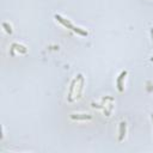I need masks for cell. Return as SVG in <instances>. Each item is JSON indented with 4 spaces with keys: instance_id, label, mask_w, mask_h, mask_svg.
Returning <instances> with one entry per match:
<instances>
[{
    "instance_id": "cell-1",
    "label": "cell",
    "mask_w": 153,
    "mask_h": 153,
    "mask_svg": "<svg viewBox=\"0 0 153 153\" xmlns=\"http://www.w3.org/2000/svg\"><path fill=\"white\" fill-rule=\"evenodd\" d=\"M54 17H55V19H56V20L59 22V23H61V24H62V25H63L65 28H67V29H71V30L73 29V27H74V25L72 24V22H70L68 19H65V18H63V17H61L60 14H55Z\"/></svg>"
},
{
    "instance_id": "cell-2",
    "label": "cell",
    "mask_w": 153,
    "mask_h": 153,
    "mask_svg": "<svg viewBox=\"0 0 153 153\" xmlns=\"http://www.w3.org/2000/svg\"><path fill=\"white\" fill-rule=\"evenodd\" d=\"M128 74V72L127 71H122L121 72V74L119 75V78H117V89H119V91L120 92H123V80H124V78H126V75Z\"/></svg>"
},
{
    "instance_id": "cell-3",
    "label": "cell",
    "mask_w": 153,
    "mask_h": 153,
    "mask_svg": "<svg viewBox=\"0 0 153 153\" xmlns=\"http://www.w3.org/2000/svg\"><path fill=\"white\" fill-rule=\"evenodd\" d=\"M126 132H127V123L124 121H122L120 123V130H119V141H123L124 136H126Z\"/></svg>"
},
{
    "instance_id": "cell-4",
    "label": "cell",
    "mask_w": 153,
    "mask_h": 153,
    "mask_svg": "<svg viewBox=\"0 0 153 153\" xmlns=\"http://www.w3.org/2000/svg\"><path fill=\"white\" fill-rule=\"evenodd\" d=\"M72 120H91L92 116L91 115H87V114H72L71 115Z\"/></svg>"
},
{
    "instance_id": "cell-5",
    "label": "cell",
    "mask_w": 153,
    "mask_h": 153,
    "mask_svg": "<svg viewBox=\"0 0 153 153\" xmlns=\"http://www.w3.org/2000/svg\"><path fill=\"white\" fill-rule=\"evenodd\" d=\"M11 47H13V48H17L20 53H23V54H25V53H28V49L24 47V46H22V45H18V43H12V46Z\"/></svg>"
},
{
    "instance_id": "cell-6",
    "label": "cell",
    "mask_w": 153,
    "mask_h": 153,
    "mask_svg": "<svg viewBox=\"0 0 153 153\" xmlns=\"http://www.w3.org/2000/svg\"><path fill=\"white\" fill-rule=\"evenodd\" d=\"M72 30H73L74 32H77V34L81 35V36H87V35H89V32H87V31H85V30H83V29H80V28H78V27H73Z\"/></svg>"
},
{
    "instance_id": "cell-7",
    "label": "cell",
    "mask_w": 153,
    "mask_h": 153,
    "mask_svg": "<svg viewBox=\"0 0 153 153\" xmlns=\"http://www.w3.org/2000/svg\"><path fill=\"white\" fill-rule=\"evenodd\" d=\"M3 28H5V30H6L7 34H12V28L7 23H3Z\"/></svg>"
},
{
    "instance_id": "cell-8",
    "label": "cell",
    "mask_w": 153,
    "mask_h": 153,
    "mask_svg": "<svg viewBox=\"0 0 153 153\" xmlns=\"http://www.w3.org/2000/svg\"><path fill=\"white\" fill-rule=\"evenodd\" d=\"M151 34H152V38H153V28L151 29Z\"/></svg>"
},
{
    "instance_id": "cell-9",
    "label": "cell",
    "mask_w": 153,
    "mask_h": 153,
    "mask_svg": "<svg viewBox=\"0 0 153 153\" xmlns=\"http://www.w3.org/2000/svg\"><path fill=\"white\" fill-rule=\"evenodd\" d=\"M149 60H151V61H152V62H153V56H152V57H151V59H149Z\"/></svg>"
},
{
    "instance_id": "cell-10",
    "label": "cell",
    "mask_w": 153,
    "mask_h": 153,
    "mask_svg": "<svg viewBox=\"0 0 153 153\" xmlns=\"http://www.w3.org/2000/svg\"><path fill=\"white\" fill-rule=\"evenodd\" d=\"M151 117H152V120H153V113H152V114H151Z\"/></svg>"
}]
</instances>
